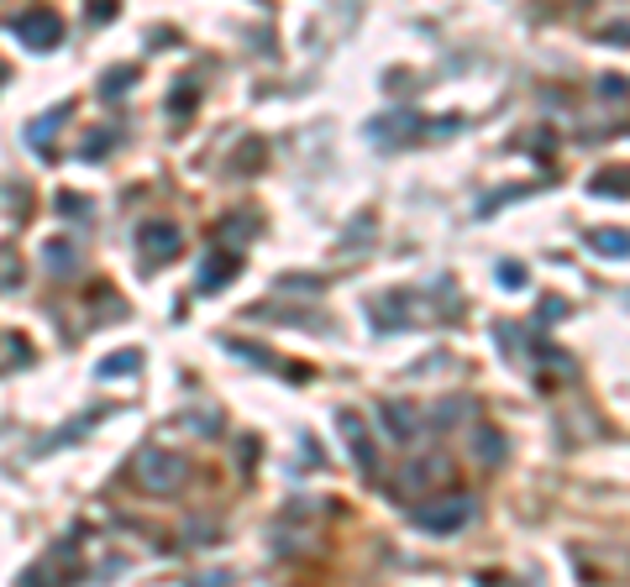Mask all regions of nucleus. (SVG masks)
Here are the masks:
<instances>
[{"label":"nucleus","instance_id":"nucleus-20","mask_svg":"<svg viewBox=\"0 0 630 587\" xmlns=\"http://www.w3.org/2000/svg\"><path fill=\"white\" fill-rule=\"evenodd\" d=\"M105 147H111V137H90V142H85V158H100Z\"/></svg>","mask_w":630,"mask_h":587},{"label":"nucleus","instance_id":"nucleus-19","mask_svg":"<svg viewBox=\"0 0 630 587\" xmlns=\"http://www.w3.org/2000/svg\"><path fill=\"white\" fill-rule=\"evenodd\" d=\"M599 94H609V100H620V94H626V79H599Z\"/></svg>","mask_w":630,"mask_h":587},{"label":"nucleus","instance_id":"nucleus-3","mask_svg":"<svg viewBox=\"0 0 630 587\" xmlns=\"http://www.w3.org/2000/svg\"><path fill=\"white\" fill-rule=\"evenodd\" d=\"M11 37L32 53H53V47L64 43V16L53 11V5H32L22 16H11Z\"/></svg>","mask_w":630,"mask_h":587},{"label":"nucleus","instance_id":"nucleus-10","mask_svg":"<svg viewBox=\"0 0 630 587\" xmlns=\"http://www.w3.org/2000/svg\"><path fill=\"white\" fill-rule=\"evenodd\" d=\"M588 241H594V252H605V258H630V232H609V226H599V232H588Z\"/></svg>","mask_w":630,"mask_h":587},{"label":"nucleus","instance_id":"nucleus-2","mask_svg":"<svg viewBox=\"0 0 630 587\" xmlns=\"http://www.w3.org/2000/svg\"><path fill=\"white\" fill-rule=\"evenodd\" d=\"M479 515V498L473 494H447V498H426V504H415L410 519L426 530V535H458L468 530Z\"/></svg>","mask_w":630,"mask_h":587},{"label":"nucleus","instance_id":"nucleus-11","mask_svg":"<svg viewBox=\"0 0 630 587\" xmlns=\"http://www.w3.org/2000/svg\"><path fill=\"white\" fill-rule=\"evenodd\" d=\"M64 116H69V105H53L48 116H37V121H32V126H26V142H32V147H37L43 158H48V153H53V147H48V132H53V126H58V121H64Z\"/></svg>","mask_w":630,"mask_h":587},{"label":"nucleus","instance_id":"nucleus-8","mask_svg":"<svg viewBox=\"0 0 630 587\" xmlns=\"http://www.w3.org/2000/svg\"><path fill=\"white\" fill-rule=\"evenodd\" d=\"M441 477H447V462H410V467L400 472V488H394V494L420 498L431 483H441Z\"/></svg>","mask_w":630,"mask_h":587},{"label":"nucleus","instance_id":"nucleus-17","mask_svg":"<svg viewBox=\"0 0 630 587\" xmlns=\"http://www.w3.org/2000/svg\"><path fill=\"white\" fill-rule=\"evenodd\" d=\"M473 447H479V456H499V436H488V430H479V436H473Z\"/></svg>","mask_w":630,"mask_h":587},{"label":"nucleus","instance_id":"nucleus-12","mask_svg":"<svg viewBox=\"0 0 630 587\" xmlns=\"http://www.w3.org/2000/svg\"><path fill=\"white\" fill-rule=\"evenodd\" d=\"M43 258H48L53 273H74V247H69V241H48V252H43Z\"/></svg>","mask_w":630,"mask_h":587},{"label":"nucleus","instance_id":"nucleus-1","mask_svg":"<svg viewBox=\"0 0 630 587\" xmlns=\"http://www.w3.org/2000/svg\"><path fill=\"white\" fill-rule=\"evenodd\" d=\"M132 477H137V488L147 494H179L184 488V477H190V462L179 456V451H164V447H143L137 451V462H132Z\"/></svg>","mask_w":630,"mask_h":587},{"label":"nucleus","instance_id":"nucleus-9","mask_svg":"<svg viewBox=\"0 0 630 587\" xmlns=\"http://www.w3.org/2000/svg\"><path fill=\"white\" fill-rule=\"evenodd\" d=\"M243 273V258L237 252H211V258L200 262V289H221L226 279H237Z\"/></svg>","mask_w":630,"mask_h":587},{"label":"nucleus","instance_id":"nucleus-4","mask_svg":"<svg viewBox=\"0 0 630 587\" xmlns=\"http://www.w3.org/2000/svg\"><path fill=\"white\" fill-rule=\"evenodd\" d=\"M79 572H85V566H79V551H74V545H53L43 562L22 572V587H64V583H74Z\"/></svg>","mask_w":630,"mask_h":587},{"label":"nucleus","instance_id":"nucleus-5","mask_svg":"<svg viewBox=\"0 0 630 587\" xmlns=\"http://www.w3.org/2000/svg\"><path fill=\"white\" fill-rule=\"evenodd\" d=\"M137 247H143V258L169 262V258H179V247H184V232H179L173 221H147L143 232H137Z\"/></svg>","mask_w":630,"mask_h":587},{"label":"nucleus","instance_id":"nucleus-15","mask_svg":"<svg viewBox=\"0 0 630 587\" xmlns=\"http://www.w3.org/2000/svg\"><path fill=\"white\" fill-rule=\"evenodd\" d=\"M132 79H137V69H111L105 79H100V94H111V100H116V94H126Z\"/></svg>","mask_w":630,"mask_h":587},{"label":"nucleus","instance_id":"nucleus-7","mask_svg":"<svg viewBox=\"0 0 630 587\" xmlns=\"http://www.w3.org/2000/svg\"><path fill=\"white\" fill-rule=\"evenodd\" d=\"M379 415H384V430L394 436V441H405V447H410V441H420V425H415V409H410V404L384 399V404H379Z\"/></svg>","mask_w":630,"mask_h":587},{"label":"nucleus","instance_id":"nucleus-13","mask_svg":"<svg viewBox=\"0 0 630 587\" xmlns=\"http://www.w3.org/2000/svg\"><path fill=\"white\" fill-rule=\"evenodd\" d=\"M594 194H615V200H626L630 194V168H615V179H594Z\"/></svg>","mask_w":630,"mask_h":587},{"label":"nucleus","instance_id":"nucleus-6","mask_svg":"<svg viewBox=\"0 0 630 587\" xmlns=\"http://www.w3.org/2000/svg\"><path fill=\"white\" fill-rule=\"evenodd\" d=\"M341 441H347V451H352V462L368 472V477H379V451H373V436H368V425L352 415V409H341Z\"/></svg>","mask_w":630,"mask_h":587},{"label":"nucleus","instance_id":"nucleus-14","mask_svg":"<svg viewBox=\"0 0 630 587\" xmlns=\"http://www.w3.org/2000/svg\"><path fill=\"white\" fill-rule=\"evenodd\" d=\"M137 362H143L137 352H116V357H105V362H100V377H122V373H132Z\"/></svg>","mask_w":630,"mask_h":587},{"label":"nucleus","instance_id":"nucleus-18","mask_svg":"<svg viewBox=\"0 0 630 587\" xmlns=\"http://www.w3.org/2000/svg\"><path fill=\"white\" fill-rule=\"evenodd\" d=\"M605 43H630V22H609L605 26Z\"/></svg>","mask_w":630,"mask_h":587},{"label":"nucleus","instance_id":"nucleus-16","mask_svg":"<svg viewBox=\"0 0 630 587\" xmlns=\"http://www.w3.org/2000/svg\"><path fill=\"white\" fill-rule=\"evenodd\" d=\"M169 111H173V116H184V111H194V84H179V94L169 100Z\"/></svg>","mask_w":630,"mask_h":587}]
</instances>
